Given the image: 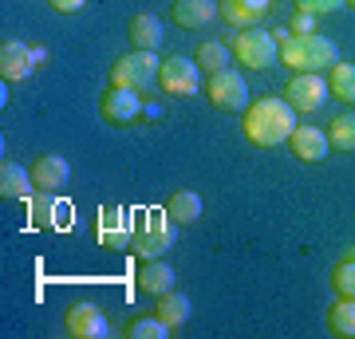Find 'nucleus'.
<instances>
[{
    "instance_id": "1",
    "label": "nucleus",
    "mask_w": 355,
    "mask_h": 339,
    "mask_svg": "<svg viewBox=\"0 0 355 339\" xmlns=\"http://www.w3.org/2000/svg\"><path fill=\"white\" fill-rule=\"evenodd\" d=\"M292 107L284 99H261V103H249L245 107V139L261 146V150H272L280 142L292 139V130H296V119H292Z\"/></svg>"
},
{
    "instance_id": "2",
    "label": "nucleus",
    "mask_w": 355,
    "mask_h": 339,
    "mask_svg": "<svg viewBox=\"0 0 355 339\" xmlns=\"http://www.w3.org/2000/svg\"><path fill=\"white\" fill-rule=\"evenodd\" d=\"M280 63L292 67V71H331L340 63V48L328 36L296 32V36L280 40Z\"/></svg>"
},
{
    "instance_id": "3",
    "label": "nucleus",
    "mask_w": 355,
    "mask_h": 339,
    "mask_svg": "<svg viewBox=\"0 0 355 339\" xmlns=\"http://www.w3.org/2000/svg\"><path fill=\"white\" fill-rule=\"evenodd\" d=\"M178 241V221L166 209H146L139 217V225H135V237H130V249L135 257L142 261H154V257H162V252L174 249Z\"/></svg>"
},
{
    "instance_id": "4",
    "label": "nucleus",
    "mask_w": 355,
    "mask_h": 339,
    "mask_svg": "<svg viewBox=\"0 0 355 339\" xmlns=\"http://www.w3.org/2000/svg\"><path fill=\"white\" fill-rule=\"evenodd\" d=\"M233 60L249 67V71H265L272 63H280V44L272 32H257V28H241V36L233 40Z\"/></svg>"
},
{
    "instance_id": "5",
    "label": "nucleus",
    "mask_w": 355,
    "mask_h": 339,
    "mask_svg": "<svg viewBox=\"0 0 355 339\" xmlns=\"http://www.w3.org/2000/svg\"><path fill=\"white\" fill-rule=\"evenodd\" d=\"M162 71V60L154 51H130L123 60L111 63V87H127V91H146Z\"/></svg>"
},
{
    "instance_id": "6",
    "label": "nucleus",
    "mask_w": 355,
    "mask_h": 339,
    "mask_svg": "<svg viewBox=\"0 0 355 339\" xmlns=\"http://www.w3.org/2000/svg\"><path fill=\"white\" fill-rule=\"evenodd\" d=\"M205 95H209V103H214L217 111H225V114L249 107V83H245V76L237 71V67L214 71L209 83H205Z\"/></svg>"
},
{
    "instance_id": "7",
    "label": "nucleus",
    "mask_w": 355,
    "mask_h": 339,
    "mask_svg": "<svg viewBox=\"0 0 355 339\" xmlns=\"http://www.w3.org/2000/svg\"><path fill=\"white\" fill-rule=\"evenodd\" d=\"M324 99H331V91H328V83H324L320 71H296V76L288 79V87H284V103L300 114L320 111Z\"/></svg>"
},
{
    "instance_id": "8",
    "label": "nucleus",
    "mask_w": 355,
    "mask_h": 339,
    "mask_svg": "<svg viewBox=\"0 0 355 339\" xmlns=\"http://www.w3.org/2000/svg\"><path fill=\"white\" fill-rule=\"evenodd\" d=\"M158 83H162L166 95H174V99H190V95H198L202 67H198V60H190V55H170V60H162Z\"/></svg>"
},
{
    "instance_id": "9",
    "label": "nucleus",
    "mask_w": 355,
    "mask_h": 339,
    "mask_svg": "<svg viewBox=\"0 0 355 339\" xmlns=\"http://www.w3.org/2000/svg\"><path fill=\"white\" fill-rule=\"evenodd\" d=\"M40 60H44V48H28L24 40H4L0 44V76H4V83H24L36 71Z\"/></svg>"
},
{
    "instance_id": "10",
    "label": "nucleus",
    "mask_w": 355,
    "mask_h": 339,
    "mask_svg": "<svg viewBox=\"0 0 355 339\" xmlns=\"http://www.w3.org/2000/svg\"><path fill=\"white\" fill-rule=\"evenodd\" d=\"M95 237L107 249H130V237H135V221L123 205H107L99 209V221H95Z\"/></svg>"
},
{
    "instance_id": "11",
    "label": "nucleus",
    "mask_w": 355,
    "mask_h": 339,
    "mask_svg": "<svg viewBox=\"0 0 355 339\" xmlns=\"http://www.w3.org/2000/svg\"><path fill=\"white\" fill-rule=\"evenodd\" d=\"M142 111V99L139 91H127V87H111L107 95L99 99V114L107 119L111 126H130Z\"/></svg>"
},
{
    "instance_id": "12",
    "label": "nucleus",
    "mask_w": 355,
    "mask_h": 339,
    "mask_svg": "<svg viewBox=\"0 0 355 339\" xmlns=\"http://www.w3.org/2000/svg\"><path fill=\"white\" fill-rule=\"evenodd\" d=\"M64 327L71 339H103L107 336V315L95 304H71L64 315Z\"/></svg>"
},
{
    "instance_id": "13",
    "label": "nucleus",
    "mask_w": 355,
    "mask_h": 339,
    "mask_svg": "<svg viewBox=\"0 0 355 339\" xmlns=\"http://www.w3.org/2000/svg\"><path fill=\"white\" fill-rule=\"evenodd\" d=\"M292 158H300L304 166H316L328 158L331 142H328V130H320V126H296L292 130Z\"/></svg>"
},
{
    "instance_id": "14",
    "label": "nucleus",
    "mask_w": 355,
    "mask_h": 339,
    "mask_svg": "<svg viewBox=\"0 0 355 339\" xmlns=\"http://www.w3.org/2000/svg\"><path fill=\"white\" fill-rule=\"evenodd\" d=\"M272 0H217V16L229 28H257L268 16Z\"/></svg>"
},
{
    "instance_id": "15",
    "label": "nucleus",
    "mask_w": 355,
    "mask_h": 339,
    "mask_svg": "<svg viewBox=\"0 0 355 339\" xmlns=\"http://www.w3.org/2000/svg\"><path fill=\"white\" fill-rule=\"evenodd\" d=\"M67 177H71V166H67V158H60V154H40L36 162H32V182H36L40 193L64 189Z\"/></svg>"
},
{
    "instance_id": "16",
    "label": "nucleus",
    "mask_w": 355,
    "mask_h": 339,
    "mask_svg": "<svg viewBox=\"0 0 355 339\" xmlns=\"http://www.w3.org/2000/svg\"><path fill=\"white\" fill-rule=\"evenodd\" d=\"M127 36H130V48L135 51H158V44H162V20L154 12H135L127 24Z\"/></svg>"
},
{
    "instance_id": "17",
    "label": "nucleus",
    "mask_w": 355,
    "mask_h": 339,
    "mask_svg": "<svg viewBox=\"0 0 355 339\" xmlns=\"http://www.w3.org/2000/svg\"><path fill=\"white\" fill-rule=\"evenodd\" d=\"M36 193V182H32V170L16 162H0V198H12V201H28Z\"/></svg>"
},
{
    "instance_id": "18",
    "label": "nucleus",
    "mask_w": 355,
    "mask_h": 339,
    "mask_svg": "<svg viewBox=\"0 0 355 339\" xmlns=\"http://www.w3.org/2000/svg\"><path fill=\"white\" fill-rule=\"evenodd\" d=\"M146 296H162V292L174 288V268L162 261V257H154V261H142L139 268V280H135Z\"/></svg>"
},
{
    "instance_id": "19",
    "label": "nucleus",
    "mask_w": 355,
    "mask_h": 339,
    "mask_svg": "<svg viewBox=\"0 0 355 339\" xmlns=\"http://www.w3.org/2000/svg\"><path fill=\"white\" fill-rule=\"evenodd\" d=\"M217 16V0H178L174 4V24L178 28H205Z\"/></svg>"
},
{
    "instance_id": "20",
    "label": "nucleus",
    "mask_w": 355,
    "mask_h": 339,
    "mask_svg": "<svg viewBox=\"0 0 355 339\" xmlns=\"http://www.w3.org/2000/svg\"><path fill=\"white\" fill-rule=\"evenodd\" d=\"M202 198H198V189H174L170 198H166V214L174 217L178 225H190V221H198L202 217Z\"/></svg>"
},
{
    "instance_id": "21",
    "label": "nucleus",
    "mask_w": 355,
    "mask_h": 339,
    "mask_svg": "<svg viewBox=\"0 0 355 339\" xmlns=\"http://www.w3.org/2000/svg\"><path fill=\"white\" fill-rule=\"evenodd\" d=\"M154 315H158V320H166V324L174 327H182L186 324V320H190V296H186V292H162V296H158V308H154Z\"/></svg>"
},
{
    "instance_id": "22",
    "label": "nucleus",
    "mask_w": 355,
    "mask_h": 339,
    "mask_svg": "<svg viewBox=\"0 0 355 339\" xmlns=\"http://www.w3.org/2000/svg\"><path fill=\"white\" fill-rule=\"evenodd\" d=\"M328 91H331V99H340V103H355V63H336L328 71Z\"/></svg>"
},
{
    "instance_id": "23",
    "label": "nucleus",
    "mask_w": 355,
    "mask_h": 339,
    "mask_svg": "<svg viewBox=\"0 0 355 339\" xmlns=\"http://www.w3.org/2000/svg\"><path fill=\"white\" fill-rule=\"evenodd\" d=\"M328 327L343 339H355V296H340L328 312Z\"/></svg>"
},
{
    "instance_id": "24",
    "label": "nucleus",
    "mask_w": 355,
    "mask_h": 339,
    "mask_svg": "<svg viewBox=\"0 0 355 339\" xmlns=\"http://www.w3.org/2000/svg\"><path fill=\"white\" fill-rule=\"evenodd\" d=\"M229 55H233L229 44H221V40H205L193 60H198V67H202L205 76H214V71H225L229 67Z\"/></svg>"
},
{
    "instance_id": "25",
    "label": "nucleus",
    "mask_w": 355,
    "mask_h": 339,
    "mask_svg": "<svg viewBox=\"0 0 355 339\" xmlns=\"http://www.w3.org/2000/svg\"><path fill=\"white\" fill-rule=\"evenodd\" d=\"M328 142H331V150H343V154L355 150V114H336L331 119Z\"/></svg>"
},
{
    "instance_id": "26",
    "label": "nucleus",
    "mask_w": 355,
    "mask_h": 339,
    "mask_svg": "<svg viewBox=\"0 0 355 339\" xmlns=\"http://www.w3.org/2000/svg\"><path fill=\"white\" fill-rule=\"evenodd\" d=\"M170 331H174V327L166 324V320H158V315H146V320H135V324L123 327L127 339H166Z\"/></svg>"
},
{
    "instance_id": "27",
    "label": "nucleus",
    "mask_w": 355,
    "mask_h": 339,
    "mask_svg": "<svg viewBox=\"0 0 355 339\" xmlns=\"http://www.w3.org/2000/svg\"><path fill=\"white\" fill-rule=\"evenodd\" d=\"M331 288L340 296H355V261H340L331 268Z\"/></svg>"
},
{
    "instance_id": "28",
    "label": "nucleus",
    "mask_w": 355,
    "mask_h": 339,
    "mask_svg": "<svg viewBox=\"0 0 355 339\" xmlns=\"http://www.w3.org/2000/svg\"><path fill=\"white\" fill-rule=\"evenodd\" d=\"M347 0H296V12H312V16H331L340 12Z\"/></svg>"
},
{
    "instance_id": "29",
    "label": "nucleus",
    "mask_w": 355,
    "mask_h": 339,
    "mask_svg": "<svg viewBox=\"0 0 355 339\" xmlns=\"http://www.w3.org/2000/svg\"><path fill=\"white\" fill-rule=\"evenodd\" d=\"M76 225V205H67V201L55 198V209H51V229H67Z\"/></svg>"
},
{
    "instance_id": "30",
    "label": "nucleus",
    "mask_w": 355,
    "mask_h": 339,
    "mask_svg": "<svg viewBox=\"0 0 355 339\" xmlns=\"http://www.w3.org/2000/svg\"><path fill=\"white\" fill-rule=\"evenodd\" d=\"M48 4L55 8V12H79V8H83L87 0H48Z\"/></svg>"
},
{
    "instance_id": "31",
    "label": "nucleus",
    "mask_w": 355,
    "mask_h": 339,
    "mask_svg": "<svg viewBox=\"0 0 355 339\" xmlns=\"http://www.w3.org/2000/svg\"><path fill=\"white\" fill-rule=\"evenodd\" d=\"M312 20H316L312 12H296V20H292V32H312Z\"/></svg>"
},
{
    "instance_id": "32",
    "label": "nucleus",
    "mask_w": 355,
    "mask_h": 339,
    "mask_svg": "<svg viewBox=\"0 0 355 339\" xmlns=\"http://www.w3.org/2000/svg\"><path fill=\"white\" fill-rule=\"evenodd\" d=\"M343 261H355V249H347V252H343Z\"/></svg>"
},
{
    "instance_id": "33",
    "label": "nucleus",
    "mask_w": 355,
    "mask_h": 339,
    "mask_svg": "<svg viewBox=\"0 0 355 339\" xmlns=\"http://www.w3.org/2000/svg\"><path fill=\"white\" fill-rule=\"evenodd\" d=\"M347 8H355V0H347Z\"/></svg>"
}]
</instances>
